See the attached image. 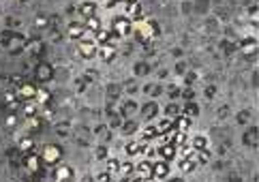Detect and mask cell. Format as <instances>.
Here are the masks:
<instances>
[{"mask_svg": "<svg viewBox=\"0 0 259 182\" xmlns=\"http://www.w3.org/2000/svg\"><path fill=\"white\" fill-rule=\"evenodd\" d=\"M133 32V22L129 20L127 15H118L114 17V22H111V34L118 39H125L129 34Z\"/></svg>", "mask_w": 259, "mask_h": 182, "instance_id": "3", "label": "cell"}, {"mask_svg": "<svg viewBox=\"0 0 259 182\" xmlns=\"http://www.w3.org/2000/svg\"><path fill=\"white\" fill-rule=\"evenodd\" d=\"M22 109H24V118H32V116H39L41 114V107L34 101H26Z\"/></svg>", "mask_w": 259, "mask_h": 182, "instance_id": "22", "label": "cell"}, {"mask_svg": "<svg viewBox=\"0 0 259 182\" xmlns=\"http://www.w3.org/2000/svg\"><path fill=\"white\" fill-rule=\"evenodd\" d=\"M34 26H37V28H45L47 26V17L45 15H37V20H34Z\"/></svg>", "mask_w": 259, "mask_h": 182, "instance_id": "35", "label": "cell"}, {"mask_svg": "<svg viewBox=\"0 0 259 182\" xmlns=\"http://www.w3.org/2000/svg\"><path fill=\"white\" fill-rule=\"evenodd\" d=\"M118 174H120L122 178H131V176H133V163L131 161H120Z\"/></svg>", "mask_w": 259, "mask_h": 182, "instance_id": "27", "label": "cell"}, {"mask_svg": "<svg viewBox=\"0 0 259 182\" xmlns=\"http://www.w3.org/2000/svg\"><path fill=\"white\" fill-rule=\"evenodd\" d=\"M118 167H120V161H118V158H107V174L116 176L118 174Z\"/></svg>", "mask_w": 259, "mask_h": 182, "instance_id": "30", "label": "cell"}, {"mask_svg": "<svg viewBox=\"0 0 259 182\" xmlns=\"http://www.w3.org/2000/svg\"><path fill=\"white\" fill-rule=\"evenodd\" d=\"M28 127H30V131H39L41 129V116H32V118H26Z\"/></svg>", "mask_w": 259, "mask_h": 182, "instance_id": "31", "label": "cell"}, {"mask_svg": "<svg viewBox=\"0 0 259 182\" xmlns=\"http://www.w3.org/2000/svg\"><path fill=\"white\" fill-rule=\"evenodd\" d=\"M97 43H94L92 39H81V41H78V54L81 56V58H86V60H90V58H94L97 56Z\"/></svg>", "mask_w": 259, "mask_h": 182, "instance_id": "5", "label": "cell"}, {"mask_svg": "<svg viewBox=\"0 0 259 182\" xmlns=\"http://www.w3.org/2000/svg\"><path fill=\"white\" fill-rule=\"evenodd\" d=\"M97 54L101 56V60H105V62H111L116 58V54H118V50H116V45L114 43H107V45H101V48L97 50Z\"/></svg>", "mask_w": 259, "mask_h": 182, "instance_id": "11", "label": "cell"}, {"mask_svg": "<svg viewBox=\"0 0 259 182\" xmlns=\"http://www.w3.org/2000/svg\"><path fill=\"white\" fill-rule=\"evenodd\" d=\"M156 155H158V158L161 161H174L176 156H178V148H176L174 144H169V142H163L161 146L156 148Z\"/></svg>", "mask_w": 259, "mask_h": 182, "instance_id": "6", "label": "cell"}, {"mask_svg": "<svg viewBox=\"0 0 259 182\" xmlns=\"http://www.w3.org/2000/svg\"><path fill=\"white\" fill-rule=\"evenodd\" d=\"M167 176H169V163H167V161H156V163H152L150 178H155V180H165Z\"/></svg>", "mask_w": 259, "mask_h": 182, "instance_id": "8", "label": "cell"}, {"mask_svg": "<svg viewBox=\"0 0 259 182\" xmlns=\"http://www.w3.org/2000/svg\"><path fill=\"white\" fill-rule=\"evenodd\" d=\"M146 182H158V180H155V178H146Z\"/></svg>", "mask_w": 259, "mask_h": 182, "instance_id": "45", "label": "cell"}, {"mask_svg": "<svg viewBox=\"0 0 259 182\" xmlns=\"http://www.w3.org/2000/svg\"><path fill=\"white\" fill-rule=\"evenodd\" d=\"M17 2H24V0H17Z\"/></svg>", "mask_w": 259, "mask_h": 182, "instance_id": "46", "label": "cell"}, {"mask_svg": "<svg viewBox=\"0 0 259 182\" xmlns=\"http://www.w3.org/2000/svg\"><path fill=\"white\" fill-rule=\"evenodd\" d=\"M4 105H7V107H9V111H15L17 107H20V99H17L15 90H9V92H4Z\"/></svg>", "mask_w": 259, "mask_h": 182, "instance_id": "20", "label": "cell"}, {"mask_svg": "<svg viewBox=\"0 0 259 182\" xmlns=\"http://www.w3.org/2000/svg\"><path fill=\"white\" fill-rule=\"evenodd\" d=\"M69 39H73V41H81V39H92V34L86 30L84 24H71L69 26Z\"/></svg>", "mask_w": 259, "mask_h": 182, "instance_id": "10", "label": "cell"}, {"mask_svg": "<svg viewBox=\"0 0 259 182\" xmlns=\"http://www.w3.org/2000/svg\"><path fill=\"white\" fill-rule=\"evenodd\" d=\"M4 122H7V127H9V129H13V127L17 125V116H15V114H9V116H7V120H4Z\"/></svg>", "mask_w": 259, "mask_h": 182, "instance_id": "36", "label": "cell"}, {"mask_svg": "<svg viewBox=\"0 0 259 182\" xmlns=\"http://www.w3.org/2000/svg\"><path fill=\"white\" fill-rule=\"evenodd\" d=\"M118 2H125V4H135L137 0H118Z\"/></svg>", "mask_w": 259, "mask_h": 182, "instance_id": "43", "label": "cell"}, {"mask_svg": "<svg viewBox=\"0 0 259 182\" xmlns=\"http://www.w3.org/2000/svg\"><path fill=\"white\" fill-rule=\"evenodd\" d=\"M79 15L81 17H92V15H97V2H92V0H86V2H81L79 4Z\"/></svg>", "mask_w": 259, "mask_h": 182, "instance_id": "16", "label": "cell"}, {"mask_svg": "<svg viewBox=\"0 0 259 182\" xmlns=\"http://www.w3.org/2000/svg\"><path fill=\"white\" fill-rule=\"evenodd\" d=\"M158 32H161V28H158L155 20H144V17H139V20L133 22V34L139 43H150L155 37H158Z\"/></svg>", "mask_w": 259, "mask_h": 182, "instance_id": "1", "label": "cell"}, {"mask_svg": "<svg viewBox=\"0 0 259 182\" xmlns=\"http://www.w3.org/2000/svg\"><path fill=\"white\" fill-rule=\"evenodd\" d=\"M178 114H180V107H178V105L169 103L167 107H165V116H167V118H174V116H178Z\"/></svg>", "mask_w": 259, "mask_h": 182, "instance_id": "32", "label": "cell"}, {"mask_svg": "<svg viewBox=\"0 0 259 182\" xmlns=\"http://www.w3.org/2000/svg\"><path fill=\"white\" fill-rule=\"evenodd\" d=\"M156 114H158V105L152 103V101L146 103L144 107H141V118H144V120H152Z\"/></svg>", "mask_w": 259, "mask_h": 182, "instance_id": "19", "label": "cell"}, {"mask_svg": "<svg viewBox=\"0 0 259 182\" xmlns=\"http://www.w3.org/2000/svg\"><path fill=\"white\" fill-rule=\"evenodd\" d=\"M84 28H86V30L90 32V34H94V32H97V30H101V28H103V22L99 20L97 15H92V17H88V20H86Z\"/></svg>", "mask_w": 259, "mask_h": 182, "instance_id": "21", "label": "cell"}, {"mask_svg": "<svg viewBox=\"0 0 259 182\" xmlns=\"http://www.w3.org/2000/svg\"><path fill=\"white\" fill-rule=\"evenodd\" d=\"M155 127H156L158 135H167L174 129V120L172 118H163V120H158V125H155Z\"/></svg>", "mask_w": 259, "mask_h": 182, "instance_id": "23", "label": "cell"}, {"mask_svg": "<svg viewBox=\"0 0 259 182\" xmlns=\"http://www.w3.org/2000/svg\"><path fill=\"white\" fill-rule=\"evenodd\" d=\"M195 165H197L195 156H182V158H180V163H178V167H180V172H182V174H191L193 169H195Z\"/></svg>", "mask_w": 259, "mask_h": 182, "instance_id": "17", "label": "cell"}, {"mask_svg": "<svg viewBox=\"0 0 259 182\" xmlns=\"http://www.w3.org/2000/svg\"><path fill=\"white\" fill-rule=\"evenodd\" d=\"M62 155H64L62 146H58V144H45L43 146V152H41V161H43V165L56 167V165H60Z\"/></svg>", "mask_w": 259, "mask_h": 182, "instance_id": "2", "label": "cell"}, {"mask_svg": "<svg viewBox=\"0 0 259 182\" xmlns=\"http://www.w3.org/2000/svg\"><path fill=\"white\" fill-rule=\"evenodd\" d=\"M169 95H172V97H178V95H180V88H169Z\"/></svg>", "mask_w": 259, "mask_h": 182, "instance_id": "41", "label": "cell"}, {"mask_svg": "<svg viewBox=\"0 0 259 182\" xmlns=\"http://www.w3.org/2000/svg\"><path fill=\"white\" fill-rule=\"evenodd\" d=\"M20 150L26 152V155L34 150V139L30 137V135H24V137H20Z\"/></svg>", "mask_w": 259, "mask_h": 182, "instance_id": "26", "label": "cell"}, {"mask_svg": "<svg viewBox=\"0 0 259 182\" xmlns=\"http://www.w3.org/2000/svg\"><path fill=\"white\" fill-rule=\"evenodd\" d=\"M109 180H111V174H107V172L99 174V182H109Z\"/></svg>", "mask_w": 259, "mask_h": 182, "instance_id": "40", "label": "cell"}, {"mask_svg": "<svg viewBox=\"0 0 259 182\" xmlns=\"http://www.w3.org/2000/svg\"><path fill=\"white\" fill-rule=\"evenodd\" d=\"M137 129L139 127H137V122H135V120H127L125 125H122V133H125V135H133Z\"/></svg>", "mask_w": 259, "mask_h": 182, "instance_id": "29", "label": "cell"}, {"mask_svg": "<svg viewBox=\"0 0 259 182\" xmlns=\"http://www.w3.org/2000/svg\"><path fill=\"white\" fill-rule=\"evenodd\" d=\"M37 79L39 81H50L52 79V69L50 67H39L37 69Z\"/></svg>", "mask_w": 259, "mask_h": 182, "instance_id": "28", "label": "cell"}, {"mask_svg": "<svg viewBox=\"0 0 259 182\" xmlns=\"http://www.w3.org/2000/svg\"><path fill=\"white\" fill-rule=\"evenodd\" d=\"M133 111H135V103H127V105H125V109H122V114H127V116H129V114H133Z\"/></svg>", "mask_w": 259, "mask_h": 182, "instance_id": "38", "label": "cell"}, {"mask_svg": "<svg viewBox=\"0 0 259 182\" xmlns=\"http://www.w3.org/2000/svg\"><path fill=\"white\" fill-rule=\"evenodd\" d=\"M52 101V92L45 90V88H37V95H34V103L39 105V107H47Z\"/></svg>", "mask_w": 259, "mask_h": 182, "instance_id": "14", "label": "cell"}, {"mask_svg": "<svg viewBox=\"0 0 259 182\" xmlns=\"http://www.w3.org/2000/svg\"><path fill=\"white\" fill-rule=\"evenodd\" d=\"M73 176H75V172H73V167L71 165H56V169H54V180L56 182H71L73 180Z\"/></svg>", "mask_w": 259, "mask_h": 182, "instance_id": "9", "label": "cell"}, {"mask_svg": "<svg viewBox=\"0 0 259 182\" xmlns=\"http://www.w3.org/2000/svg\"><path fill=\"white\" fill-rule=\"evenodd\" d=\"M146 95H150V97H156V95H161V88H158V86H155V84L146 86Z\"/></svg>", "mask_w": 259, "mask_h": 182, "instance_id": "34", "label": "cell"}, {"mask_svg": "<svg viewBox=\"0 0 259 182\" xmlns=\"http://www.w3.org/2000/svg\"><path fill=\"white\" fill-rule=\"evenodd\" d=\"M131 182H146V178H139V176H135V178Z\"/></svg>", "mask_w": 259, "mask_h": 182, "instance_id": "44", "label": "cell"}, {"mask_svg": "<svg viewBox=\"0 0 259 182\" xmlns=\"http://www.w3.org/2000/svg\"><path fill=\"white\" fill-rule=\"evenodd\" d=\"M99 2H101L105 9H114L116 4H118V0H99Z\"/></svg>", "mask_w": 259, "mask_h": 182, "instance_id": "37", "label": "cell"}, {"mask_svg": "<svg viewBox=\"0 0 259 182\" xmlns=\"http://www.w3.org/2000/svg\"><path fill=\"white\" fill-rule=\"evenodd\" d=\"M144 150H146V142H141V139H133V142H129V144L125 146L127 156H137V155H141Z\"/></svg>", "mask_w": 259, "mask_h": 182, "instance_id": "12", "label": "cell"}, {"mask_svg": "<svg viewBox=\"0 0 259 182\" xmlns=\"http://www.w3.org/2000/svg\"><path fill=\"white\" fill-rule=\"evenodd\" d=\"M92 41L97 45H107L114 41V34H111V30H107V28H101V30H97L92 34Z\"/></svg>", "mask_w": 259, "mask_h": 182, "instance_id": "13", "label": "cell"}, {"mask_svg": "<svg viewBox=\"0 0 259 182\" xmlns=\"http://www.w3.org/2000/svg\"><path fill=\"white\" fill-rule=\"evenodd\" d=\"M199 114V107L195 103H186V107H184V116H188V118H191V116H197Z\"/></svg>", "mask_w": 259, "mask_h": 182, "instance_id": "33", "label": "cell"}, {"mask_svg": "<svg viewBox=\"0 0 259 182\" xmlns=\"http://www.w3.org/2000/svg\"><path fill=\"white\" fill-rule=\"evenodd\" d=\"M155 137H158L155 125H148V127L141 129V142H150V139H155Z\"/></svg>", "mask_w": 259, "mask_h": 182, "instance_id": "25", "label": "cell"}, {"mask_svg": "<svg viewBox=\"0 0 259 182\" xmlns=\"http://www.w3.org/2000/svg\"><path fill=\"white\" fill-rule=\"evenodd\" d=\"M191 148L199 152V150H208V139L204 137V135H195L193 137V142H191Z\"/></svg>", "mask_w": 259, "mask_h": 182, "instance_id": "24", "label": "cell"}, {"mask_svg": "<svg viewBox=\"0 0 259 182\" xmlns=\"http://www.w3.org/2000/svg\"><path fill=\"white\" fill-rule=\"evenodd\" d=\"M24 165L30 174H41V169H43V161H41L39 155H34V152H28L26 158H24Z\"/></svg>", "mask_w": 259, "mask_h": 182, "instance_id": "7", "label": "cell"}, {"mask_svg": "<svg viewBox=\"0 0 259 182\" xmlns=\"http://www.w3.org/2000/svg\"><path fill=\"white\" fill-rule=\"evenodd\" d=\"M105 155H107V152H105V148H99V150H97V156H99V158H103Z\"/></svg>", "mask_w": 259, "mask_h": 182, "instance_id": "42", "label": "cell"}, {"mask_svg": "<svg viewBox=\"0 0 259 182\" xmlns=\"http://www.w3.org/2000/svg\"><path fill=\"white\" fill-rule=\"evenodd\" d=\"M146 71H148L146 64H137V67H135V73H137V75H146Z\"/></svg>", "mask_w": 259, "mask_h": 182, "instance_id": "39", "label": "cell"}, {"mask_svg": "<svg viewBox=\"0 0 259 182\" xmlns=\"http://www.w3.org/2000/svg\"><path fill=\"white\" fill-rule=\"evenodd\" d=\"M150 169H152L150 161H141L137 165H133V174L139 176V178H150Z\"/></svg>", "mask_w": 259, "mask_h": 182, "instance_id": "15", "label": "cell"}, {"mask_svg": "<svg viewBox=\"0 0 259 182\" xmlns=\"http://www.w3.org/2000/svg\"><path fill=\"white\" fill-rule=\"evenodd\" d=\"M71 182H73V180H71Z\"/></svg>", "mask_w": 259, "mask_h": 182, "instance_id": "47", "label": "cell"}, {"mask_svg": "<svg viewBox=\"0 0 259 182\" xmlns=\"http://www.w3.org/2000/svg\"><path fill=\"white\" fill-rule=\"evenodd\" d=\"M188 127H191V118H188V116H184V114H178V116H176V120H174V129H176V131L186 133Z\"/></svg>", "mask_w": 259, "mask_h": 182, "instance_id": "18", "label": "cell"}, {"mask_svg": "<svg viewBox=\"0 0 259 182\" xmlns=\"http://www.w3.org/2000/svg\"><path fill=\"white\" fill-rule=\"evenodd\" d=\"M15 95H17V99H20V103L34 101V95H37V86L30 84V81H22V84L15 88Z\"/></svg>", "mask_w": 259, "mask_h": 182, "instance_id": "4", "label": "cell"}]
</instances>
